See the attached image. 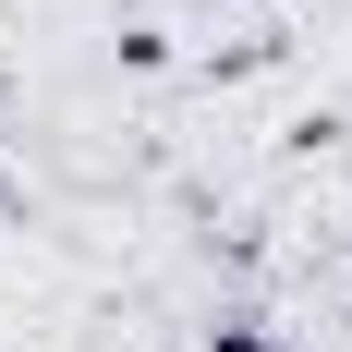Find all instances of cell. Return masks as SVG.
Here are the masks:
<instances>
[{"mask_svg": "<svg viewBox=\"0 0 352 352\" xmlns=\"http://www.w3.org/2000/svg\"><path fill=\"white\" fill-rule=\"evenodd\" d=\"M207 352H280V340H267V328H219Z\"/></svg>", "mask_w": 352, "mask_h": 352, "instance_id": "1", "label": "cell"}]
</instances>
